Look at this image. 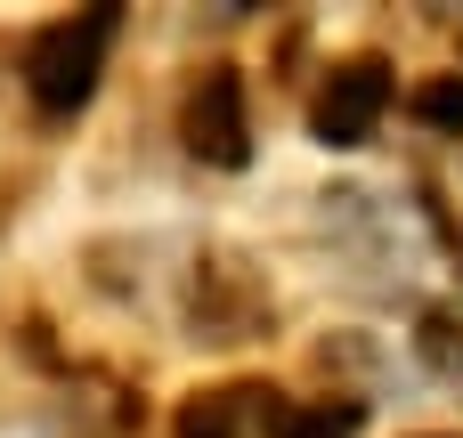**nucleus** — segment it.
Wrapping results in <instances>:
<instances>
[{
  "instance_id": "f257e3e1",
  "label": "nucleus",
  "mask_w": 463,
  "mask_h": 438,
  "mask_svg": "<svg viewBox=\"0 0 463 438\" xmlns=\"http://www.w3.org/2000/svg\"><path fill=\"white\" fill-rule=\"evenodd\" d=\"M114 24H122V8L106 0V8H81V16L33 33V49H24V89H33L41 114H73V106H90V89H98V73H106V41H114Z\"/></svg>"
},
{
  "instance_id": "f03ea898",
  "label": "nucleus",
  "mask_w": 463,
  "mask_h": 438,
  "mask_svg": "<svg viewBox=\"0 0 463 438\" xmlns=\"http://www.w3.org/2000/svg\"><path fill=\"white\" fill-rule=\"evenodd\" d=\"M179 138H187V154H203V163H220V171H244V163H252V114H244V73H236V65H212V73L187 89Z\"/></svg>"
},
{
  "instance_id": "7ed1b4c3",
  "label": "nucleus",
  "mask_w": 463,
  "mask_h": 438,
  "mask_svg": "<svg viewBox=\"0 0 463 438\" xmlns=\"http://www.w3.org/2000/svg\"><path fill=\"white\" fill-rule=\"evenodd\" d=\"M383 114H391V65L383 57H350V65L326 73V89L309 106V130H317V146H366Z\"/></svg>"
},
{
  "instance_id": "20e7f679",
  "label": "nucleus",
  "mask_w": 463,
  "mask_h": 438,
  "mask_svg": "<svg viewBox=\"0 0 463 438\" xmlns=\"http://www.w3.org/2000/svg\"><path fill=\"white\" fill-rule=\"evenodd\" d=\"M269 398H277V390H260V382H244V390H212V398H187L179 423H171V438H244L252 423H277Z\"/></svg>"
},
{
  "instance_id": "39448f33",
  "label": "nucleus",
  "mask_w": 463,
  "mask_h": 438,
  "mask_svg": "<svg viewBox=\"0 0 463 438\" xmlns=\"http://www.w3.org/2000/svg\"><path fill=\"white\" fill-rule=\"evenodd\" d=\"M415 122L439 130V138H463V73H431L415 89Z\"/></svg>"
},
{
  "instance_id": "423d86ee",
  "label": "nucleus",
  "mask_w": 463,
  "mask_h": 438,
  "mask_svg": "<svg viewBox=\"0 0 463 438\" xmlns=\"http://www.w3.org/2000/svg\"><path fill=\"white\" fill-rule=\"evenodd\" d=\"M350 423H358V406H342V415H334V406H317V415H285V406H277L269 431L277 438H350Z\"/></svg>"
}]
</instances>
